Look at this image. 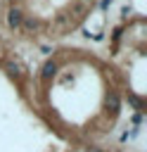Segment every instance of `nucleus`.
<instances>
[{
	"label": "nucleus",
	"mask_w": 147,
	"mask_h": 152,
	"mask_svg": "<svg viewBox=\"0 0 147 152\" xmlns=\"http://www.w3.org/2000/svg\"><path fill=\"white\" fill-rule=\"evenodd\" d=\"M21 19H24V17H21V10L12 7V10L7 12V26H9V28H19V26H21Z\"/></svg>",
	"instance_id": "f257e3e1"
},
{
	"label": "nucleus",
	"mask_w": 147,
	"mask_h": 152,
	"mask_svg": "<svg viewBox=\"0 0 147 152\" xmlns=\"http://www.w3.org/2000/svg\"><path fill=\"white\" fill-rule=\"evenodd\" d=\"M55 74H57V64H55V62H45V66H43V74H40V76H43V78H52Z\"/></svg>",
	"instance_id": "f03ea898"
},
{
	"label": "nucleus",
	"mask_w": 147,
	"mask_h": 152,
	"mask_svg": "<svg viewBox=\"0 0 147 152\" xmlns=\"http://www.w3.org/2000/svg\"><path fill=\"white\" fill-rule=\"evenodd\" d=\"M109 104L116 109V107H119V97H116V95H111V97H109Z\"/></svg>",
	"instance_id": "7ed1b4c3"
},
{
	"label": "nucleus",
	"mask_w": 147,
	"mask_h": 152,
	"mask_svg": "<svg viewBox=\"0 0 147 152\" xmlns=\"http://www.w3.org/2000/svg\"><path fill=\"white\" fill-rule=\"evenodd\" d=\"M83 2H90V0H83Z\"/></svg>",
	"instance_id": "20e7f679"
}]
</instances>
